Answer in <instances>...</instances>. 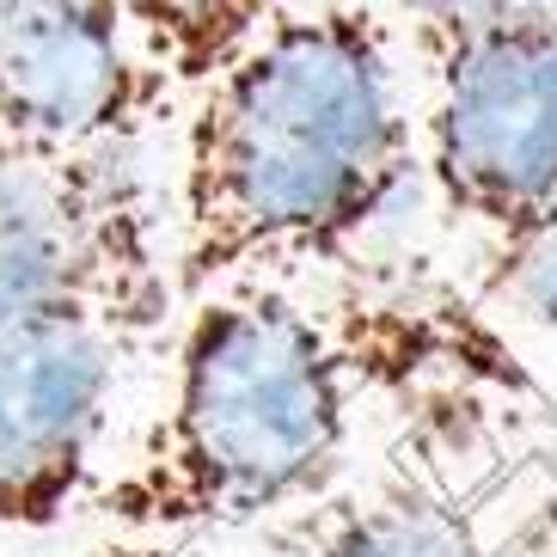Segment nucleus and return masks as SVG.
Wrapping results in <instances>:
<instances>
[{
	"label": "nucleus",
	"instance_id": "20e7f679",
	"mask_svg": "<svg viewBox=\"0 0 557 557\" xmlns=\"http://www.w3.org/2000/svg\"><path fill=\"white\" fill-rule=\"evenodd\" d=\"M429 178L496 263L557 227V7L435 62Z\"/></svg>",
	"mask_w": 557,
	"mask_h": 557
},
{
	"label": "nucleus",
	"instance_id": "6e6552de",
	"mask_svg": "<svg viewBox=\"0 0 557 557\" xmlns=\"http://www.w3.org/2000/svg\"><path fill=\"white\" fill-rule=\"evenodd\" d=\"M135 50L178 92H202L282 18V0H116Z\"/></svg>",
	"mask_w": 557,
	"mask_h": 557
},
{
	"label": "nucleus",
	"instance_id": "7ed1b4c3",
	"mask_svg": "<svg viewBox=\"0 0 557 557\" xmlns=\"http://www.w3.org/2000/svg\"><path fill=\"white\" fill-rule=\"evenodd\" d=\"M178 307L172 214L141 141L0 165V312L67 319L141 349Z\"/></svg>",
	"mask_w": 557,
	"mask_h": 557
},
{
	"label": "nucleus",
	"instance_id": "9b49d317",
	"mask_svg": "<svg viewBox=\"0 0 557 557\" xmlns=\"http://www.w3.org/2000/svg\"><path fill=\"white\" fill-rule=\"evenodd\" d=\"M86 557H209L197 540H129V533H116V540L92 545Z\"/></svg>",
	"mask_w": 557,
	"mask_h": 557
},
{
	"label": "nucleus",
	"instance_id": "0eeeda50",
	"mask_svg": "<svg viewBox=\"0 0 557 557\" xmlns=\"http://www.w3.org/2000/svg\"><path fill=\"white\" fill-rule=\"evenodd\" d=\"M307 521L288 533L312 557H484L472 521L423 484H386L361 503L300 508Z\"/></svg>",
	"mask_w": 557,
	"mask_h": 557
},
{
	"label": "nucleus",
	"instance_id": "9d476101",
	"mask_svg": "<svg viewBox=\"0 0 557 557\" xmlns=\"http://www.w3.org/2000/svg\"><path fill=\"white\" fill-rule=\"evenodd\" d=\"M496 282H503L540 325L557 331V227L545 233V239H533V246H521L515 258H503Z\"/></svg>",
	"mask_w": 557,
	"mask_h": 557
},
{
	"label": "nucleus",
	"instance_id": "1a4fd4ad",
	"mask_svg": "<svg viewBox=\"0 0 557 557\" xmlns=\"http://www.w3.org/2000/svg\"><path fill=\"white\" fill-rule=\"evenodd\" d=\"M398 13L410 18V32L423 44L429 62L466 50L478 37L503 32V25H521L533 13H552L557 0H393Z\"/></svg>",
	"mask_w": 557,
	"mask_h": 557
},
{
	"label": "nucleus",
	"instance_id": "423d86ee",
	"mask_svg": "<svg viewBox=\"0 0 557 557\" xmlns=\"http://www.w3.org/2000/svg\"><path fill=\"white\" fill-rule=\"evenodd\" d=\"M123 349L67 319L0 312V533H50L99 491Z\"/></svg>",
	"mask_w": 557,
	"mask_h": 557
},
{
	"label": "nucleus",
	"instance_id": "f03ea898",
	"mask_svg": "<svg viewBox=\"0 0 557 557\" xmlns=\"http://www.w3.org/2000/svg\"><path fill=\"white\" fill-rule=\"evenodd\" d=\"M356 356L288 288L190 300L160 423L86 515L129 540H202L300 515L349 447Z\"/></svg>",
	"mask_w": 557,
	"mask_h": 557
},
{
	"label": "nucleus",
	"instance_id": "39448f33",
	"mask_svg": "<svg viewBox=\"0 0 557 557\" xmlns=\"http://www.w3.org/2000/svg\"><path fill=\"white\" fill-rule=\"evenodd\" d=\"M172 104L116 0H0V165L148 141Z\"/></svg>",
	"mask_w": 557,
	"mask_h": 557
},
{
	"label": "nucleus",
	"instance_id": "f257e3e1",
	"mask_svg": "<svg viewBox=\"0 0 557 557\" xmlns=\"http://www.w3.org/2000/svg\"><path fill=\"white\" fill-rule=\"evenodd\" d=\"M393 37L368 7L288 13L209 81L184 123L172 258L184 307L344 263L410 184Z\"/></svg>",
	"mask_w": 557,
	"mask_h": 557
}]
</instances>
